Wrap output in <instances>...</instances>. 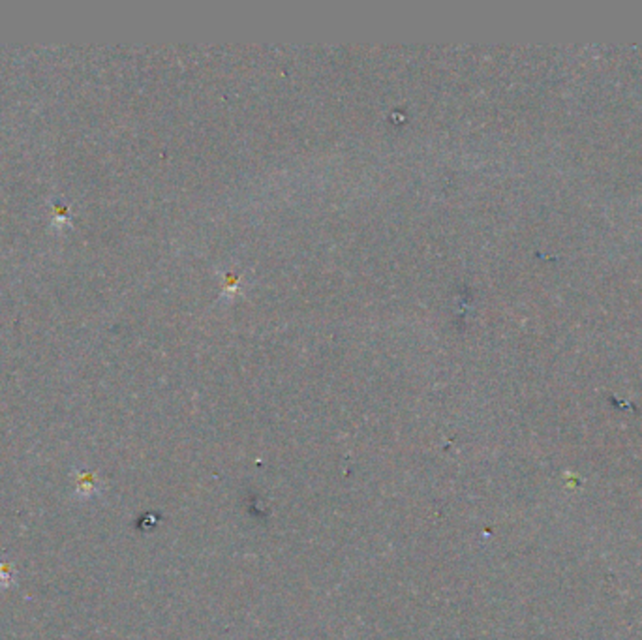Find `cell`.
I'll list each match as a JSON object with an SVG mask.
<instances>
[{
    "label": "cell",
    "mask_w": 642,
    "mask_h": 640,
    "mask_svg": "<svg viewBox=\"0 0 642 640\" xmlns=\"http://www.w3.org/2000/svg\"><path fill=\"white\" fill-rule=\"evenodd\" d=\"M12 571H10V567L8 563H0V586H10L12 584Z\"/></svg>",
    "instance_id": "cell-2"
},
{
    "label": "cell",
    "mask_w": 642,
    "mask_h": 640,
    "mask_svg": "<svg viewBox=\"0 0 642 640\" xmlns=\"http://www.w3.org/2000/svg\"><path fill=\"white\" fill-rule=\"evenodd\" d=\"M77 490L85 492V496H87V497H90L92 494H96V492H98V488H96V483H94V475H92V473H83V475H81V481H79V488H77Z\"/></svg>",
    "instance_id": "cell-1"
}]
</instances>
